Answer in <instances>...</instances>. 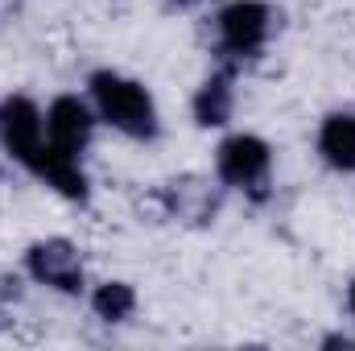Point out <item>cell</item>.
Wrapping results in <instances>:
<instances>
[{
  "instance_id": "8",
  "label": "cell",
  "mask_w": 355,
  "mask_h": 351,
  "mask_svg": "<svg viewBox=\"0 0 355 351\" xmlns=\"http://www.w3.org/2000/svg\"><path fill=\"white\" fill-rule=\"evenodd\" d=\"M318 153L335 166V170H355V112H335L327 116L322 132H318Z\"/></svg>"
},
{
  "instance_id": "2",
  "label": "cell",
  "mask_w": 355,
  "mask_h": 351,
  "mask_svg": "<svg viewBox=\"0 0 355 351\" xmlns=\"http://www.w3.org/2000/svg\"><path fill=\"white\" fill-rule=\"evenodd\" d=\"M91 95H95L99 116L112 128H120V132H128L137 141H149L157 132V108H153L149 91L141 83H132V79H124L116 71H95L91 75Z\"/></svg>"
},
{
  "instance_id": "5",
  "label": "cell",
  "mask_w": 355,
  "mask_h": 351,
  "mask_svg": "<svg viewBox=\"0 0 355 351\" xmlns=\"http://www.w3.org/2000/svg\"><path fill=\"white\" fill-rule=\"evenodd\" d=\"M25 264L42 285H54L62 293H79V285H83V261L71 240H37Z\"/></svg>"
},
{
  "instance_id": "4",
  "label": "cell",
  "mask_w": 355,
  "mask_h": 351,
  "mask_svg": "<svg viewBox=\"0 0 355 351\" xmlns=\"http://www.w3.org/2000/svg\"><path fill=\"white\" fill-rule=\"evenodd\" d=\"M268 162H272L268 145L261 137H248V132L227 137L219 145V157H215L219 178L227 186H240V190H261V182L268 178Z\"/></svg>"
},
{
  "instance_id": "9",
  "label": "cell",
  "mask_w": 355,
  "mask_h": 351,
  "mask_svg": "<svg viewBox=\"0 0 355 351\" xmlns=\"http://www.w3.org/2000/svg\"><path fill=\"white\" fill-rule=\"evenodd\" d=\"M232 103H236L232 79H227V75H211V79L198 87V95H194V120H198L202 128H219V124L232 120Z\"/></svg>"
},
{
  "instance_id": "12",
  "label": "cell",
  "mask_w": 355,
  "mask_h": 351,
  "mask_svg": "<svg viewBox=\"0 0 355 351\" xmlns=\"http://www.w3.org/2000/svg\"><path fill=\"white\" fill-rule=\"evenodd\" d=\"M178 4H198V0H178Z\"/></svg>"
},
{
  "instance_id": "10",
  "label": "cell",
  "mask_w": 355,
  "mask_h": 351,
  "mask_svg": "<svg viewBox=\"0 0 355 351\" xmlns=\"http://www.w3.org/2000/svg\"><path fill=\"white\" fill-rule=\"evenodd\" d=\"M91 306H95V314H99L103 323H124V318H132V310H137V293H132L128 281H103V285L95 289Z\"/></svg>"
},
{
  "instance_id": "3",
  "label": "cell",
  "mask_w": 355,
  "mask_h": 351,
  "mask_svg": "<svg viewBox=\"0 0 355 351\" xmlns=\"http://www.w3.org/2000/svg\"><path fill=\"white\" fill-rule=\"evenodd\" d=\"M268 25H272V12L261 0H236L219 12V42L227 54L236 58H252L268 37Z\"/></svg>"
},
{
  "instance_id": "11",
  "label": "cell",
  "mask_w": 355,
  "mask_h": 351,
  "mask_svg": "<svg viewBox=\"0 0 355 351\" xmlns=\"http://www.w3.org/2000/svg\"><path fill=\"white\" fill-rule=\"evenodd\" d=\"M347 306H352V314H355V281H352V289H347Z\"/></svg>"
},
{
  "instance_id": "7",
  "label": "cell",
  "mask_w": 355,
  "mask_h": 351,
  "mask_svg": "<svg viewBox=\"0 0 355 351\" xmlns=\"http://www.w3.org/2000/svg\"><path fill=\"white\" fill-rule=\"evenodd\" d=\"M166 203L178 219H190V223H207L219 207V194L202 182V178H178L166 186Z\"/></svg>"
},
{
  "instance_id": "1",
  "label": "cell",
  "mask_w": 355,
  "mask_h": 351,
  "mask_svg": "<svg viewBox=\"0 0 355 351\" xmlns=\"http://www.w3.org/2000/svg\"><path fill=\"white\" fill-rule=\"evenodd\" d=\"M0 141L21 166H29L37 178H46V186L62 190L67 198H87V178L79 170V162L42 141V112L33 99L8 95L0 103Z\"/></svg>"
},
{
  "instance_id": "6",
  "label": "cell",
  "mask_w": 355,
  "mask_h": 351,
  "mask_svg": "<svg viewBox=\"0 0 355 351\" xmlns=\"http://www.w3.org/2000/svg\"><path fill=\"white\" fill-rule=\"evenodd\" d=\"M91 128H95V120H91L87 103L79 95H58L50 103V112H46V137L67 157L83 153V145L91 141Z\"/></svg>"
}]
</instances>
